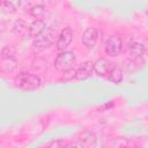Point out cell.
Wrapping results in <instances>:
<instances>
[{"mask_svg": "<svg viewBox=\"0 0 148 148\" xmlns=\"http://www.w3.org/2000/svg\"><path fill=\"white\" fill-rule=\"evenodd\" d=\"M14 86L21 90H36L42 86V80L32 73H20L14 77Z\"/></svg>", "mask_w": 148, "mask_h": 148, "instance_id": "obj_1", "label": "cell"}, {"mask_svg": "<svg viewBox=\"0 0 148 148\" xmlns=\"http://www.w3.org/2000/svg\"><path fill=\"white\" fill-rule=\"evenodd\" d=\"M54 38H56V35L53 32L52 29H47V30H44L38 37L35 38V40L32 42V51L35 53H39V52H43L45 51L46 49H49L53 42H54Z\"/></svg>", "mask_w": 148, "mask_h": 148, "instance_id": "obj_2", "label": "cell"}, {"mask_svg": "<svg viewBox=\"0 0 148 148\" xmlns=\"http://www.w3.org/2000/svg\"><path fill=\"white\" fill-rule=\"evenodd\" d=\"M76 62V57L71 51H60V53L54 59V68L59 72H66L73 68V65Z\"/></svg>", "mask_w": 148, "mask_h": 148, "instance_id": "obj_3", "label": "cell"}, {"mask_svg": "<svg viewBox=\"0 0 148 148\" xmlns=\"http://www.w3.org/2000/svg\"><path fill=\"white\" fill-rule=\"evenodd\" d=\"M123 49V40L121 37L118 35H111L106 42H105V46H104V51L108 56L110 57H117L120 51Z\"/></svg>", "mask_w": 148, "mask_h": 148, "instance_id": "obj_4", "label": "cell"}, {"mask_svg": "<svg viewBox=\"0 0 148 148\" xmlns=\"http://www.w3.org/2000/svg\"><path fill=\"white\" fill-rule=\"evenodd\" d=\"M73 40V30L71 28H64L59 36H58V39H57V43H56V47L58 51H65L69 44L72 43Z\"/></svg>", "mask_w": 148, "mask_h": 148, "instance_id": "obj_5", "label": "cell"}, {"mask_svg": "<svg viewBox=\"0 0 148 148\" xmlns=\"http://www.w3.org/2000/svg\"><path fill=\"white\" fill-rule=\"evenodd\" d=\"M82 44L87 49H92L98 40V30L95 27H89L82 34Z\"/></svg>", "mask_w": 148, "mask_h": 148, "instance_id": "obj_6", "label": "cell"}, {"mask_svg": "<svg viewBox=\"0 0 148 148\" xmlns=\"http://www.w3.org/2000/svg\"><path fill=\"white\" fill-rule=\"evenodd\" d=\"M94 73V62L92 61H84L74 71V79L82 81L90 77Z\"/></svg>", "mask_w": 148, "mask_h": 148, "instance_id": "obj_7", "label": "cell"}, {"mask_svg": "<svg viewBox=\"0 0 148 148\" xmlns=\"http://www.w3.org/2000/svg\"><path fill=\"white\" fill-rule=\"evenodd\" d=\"M126 51H127V54H130V57L132 59H140L143 57V54L146 52V46L141 42L132 40L131 43L127 44Z\"/></svg>", "mask_w": 148, "mask_h": 148, "instance_id": "obj_8", "label": "cell"}, {"mask_svg": "<svg viewBox=\"0 0 148 148\" xmlns=\"http://www.w3.org/2000/svg\"><path fill=\"white\" fill-rule=\"evenodd\" d=\"M77 143H73V146H80V147H94L96 146V135L90 131H83L79 134Z\"/></svg>", "mask_w": 148, "mask_h": 148, "instance_id": "obj_9", "label": "cell"}, {"mask_svg": "<svg viewBox=\"0 0 148 148\" xmlns=\"http://www.w3.org/2000/svg\"><path fill=\"white\" fill-rule=\"evenodd\" d=\"M111 67H112V64L109 60H106L104 58H99L94 62V73L97 74L98 76L106 77Z\"/></svg>", "mask_w": 148, "mask_h": 148, "instance_id": "obj_10", "label": "cell"}, {"mask_svg": "<svg viewBox=\"0 0 148 148\" xmlns=\"http://www.w3.org/2000/svg\"><path fill=\"white\" fill-rule=\"evenodd\" d=\"M17 68V61L15 58H2L0 60V72L5 75L15 73Z\"/></svg>", "mask_w": 148, "mask_h": 148, "instance_id": "obj_11", "label": "cell"}, {"mask_svg": "<svg viewBox=\"0 0 148 148\" xmlns=\"http://www.w3.org/2000/svg\"><path fill=\"white\" fill-rule=\"evenodd\" d=\"M123 77H124V71H123V67H120L119 65L117 64H112V67L108 74V76L105 79H108L110 82L112 83H120L123 81Z\"/></svg>", "mask_w": 148, "mask_h": 148, "instance_id": "obj_12", "label": "cell"}, {"mask_svg": "<svg viewBox=\"0 0 148 148\" xmlns=\"http://www.w3.org/2000/svg\"><path fill=\"white\" fill-rule=\"evenodd\" d=\"M45 22L43 20H35L30 25H29V36L32 38L38 37L44 30H45Z\"/></svg>", "mask_w": 148, "mask_h": 148, "instance_id": "obj_13", "label": "cell"}, {"mask_svg": "<svg viewBox=\"0 0 148 148\" xmlns=\"http://www.w3.org/2000/svg\"><path fill=\"white\" fill-rule=\"evenodd\" d=\"M29 14L32 17H35L36 20H42L46 15V8L43 5H35L30 8Z\"/></svg>", "mask_w": 148, "mask_h": 148, "instance_id": "obj_14", "label": "cell"}, {"mask_svg": "<svg viewBox=\"0 0 148 148\" xmlns=\"http://www.w3.org/2000/svg\"><path fill=\"white\" fill-rule=\"evenodd\" d=\"M25 30H27V24H25V22L23 20L16 21L14 23V25H13V32L15 35H22Z\"/></svg>", "mask_w": 148, "mask_h": 148, "instance_id": "obj_15", "label": "cell"}, {"mask_svg": "<svg viewBox=\"0 0 148 148\" xmlns=\"http://www.w3.org/2000/svg\"><path fill=\"white\" fill-rule=\"evenodd\" d=\"M15 56H16V50L12 45L5 46L1 51V57L2 58H15Z\"/></svg>", "mask_w": 148, "mask_h": 148, "instance_id": "obj_16", "label": "cell"}, {"mask_svg": "<svg viewBox=\"0 0 148 148\" xmlns=\"http://www.w3.org/2000/svg\"><path fill=\"white\" fill-rule=\"evenodd\" d=\"M47 146H49V147H56V148H58V147H67V146H72V145H71V143H67L65 140L59 139V140H53V141H51Z\"/></svg>", "mask_w": 148, "mask_h": 148, "instance_id": "obj_17", "label": "cell"}, {"mask_svg": "<svg viewBox=\"0 0 148 148\" xmlns=\"http://www.w3.org/2000/svg\"><path fill=\"white\" fill-rule=\"evenodd\" d=\"M0 5L2 6V8L7 12H14L15 10V7L12 2H9L8 0H0Z\"/></svg>", "mask_w": 148, "mask_h": 148, "instance_id": "obj_18", "label": "cell"}]
</instances>
